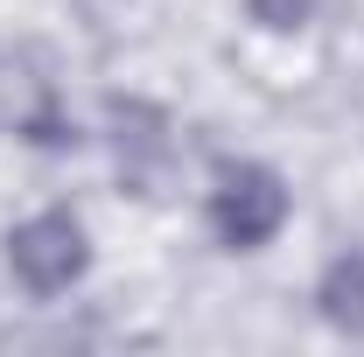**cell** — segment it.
<instances>
[{"label": "cell", "mask_w": 364, "mask_h": 357, "mask_svg": "<svg viewBox=\"0 0 364 357\" xmlns=\"http://www.w3.org/2000/svg\"><path fill=\"white\" fill-rule=\"evenodd\" d=\"M287 224V182L267 161H218L210 182V231L231 252H259L267 238H280Z\"/></svg>", "instance_id": "cell-1"}, {"label": "cell", "mask_w": 364, "mask_h": 357, "mask_svg": "<svg viewBox=\"0 0 364 357\" xmlns=\"http://www.w3.org/2000/svg\"><path fill=\"white\" fill-rule=\"evenodd\" d=\"M85 267H91V238H85V224L70 218V211H43V218H28V224L7 231V273H14L36 302L77 287Z\"/></svg>", "instance_id": "cell-2"}, {"label": "cell", "mask_w": 364, "mask_h": 357, "mask_svg": "<svg viewBox=\"0 0 364 357\" xmlns=\"http://www.w3.org/2000/svg\"><path fill=\"white\" fill-rule=\"evenodd\" d=\"M322 322L329 329H343V336H358L364 343V252H336L329 267H322Z\"/></svg>", "instance_id": "cell-3"}, {"label": "cell", "mask_w": 364, "mask_h": 357, "mask_svg": "<svg viewBox=\"0 0 364 357\" xmlns=\"http://www.w3.org/2000/svg\"><path fill=\"white\" fill-rule=\"evenodd\" d=\"M252 21L259 28H301L309 21V0H252Z\"/></svg>", "instance_id": "cell-4"}]
</instances>
